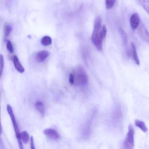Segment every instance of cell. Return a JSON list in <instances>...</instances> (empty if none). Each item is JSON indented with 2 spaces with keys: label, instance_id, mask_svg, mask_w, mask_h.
<instances>
[{
  "label": "cell",
  "instance_id": "8fae6325",
  "mask_svg": "<svg viewBox=\"0 0 149 149\" xmlns=\"http://www.w3.org/2000/svg\"><path fill=\"white\" fill-rule=\"evenodd\" d=\"M35 107L40 114L42 116H44L45 113V109L43 103L41 101H37L36 103Z\"/></svg>",
  "mask_w": 149,
  "mask_h": 149
},
{
  "label": "cell",
  "instance_id": "44dd1931",
  "mask_svg": "<svg viewBox=\"0 0 149 149\" xmlns=\"http://www.w3.org/2000/svg\"><path fill=\"white\" fill-rule=\"evenodd\" d=\"M1 77L3 73V68L4 67V58L2 54L1 55Z\"/></svg>",
  "mask_w": 149,
  "mask_h": 149
},
{
  "label": "cell",
  "instance_id": "5bb4252c",
  "mask_svg": "<svg viewBox=\"0 0 149 149\" xmlns=\"http://www.w3.org/2000/svg\"><path fill=\"white\" fill-rule=\"evenodd\" d=\"M42 45L44 46H49L52 44V40L50 36H45L42 38L41 40Z\"/></svg>",
  "mask_w": 149,
  "mask_h": 149
},
{
  "label": "cell",
  "instance_id": "4fadbf2b",
  "mask_svg": "<svg viewBox=\"0 0 149 149\" xmlns=\"http://www.w3.org/2000/svg\"><path fill=\"white\" fill-rule=\"evenodd\" d=\"M20 138L22 142L25 144H27L29 141L30 137L26 131H23L22 132H21Z\"/></svg>",
  "mask_w": 149,
  "mask_h": 149
},
{
  "label": "cell",
  "instance_id": "8992f818",
  "mask_svg": "<svg viewBox=\"0 0 149 149\" xmlns=\"http://www.w3.org/2000/svg\"><path fill=\"white\" fill-rule=\"evenodd\" d=\"M44 135L50 139L57 140L60 139V136L57 131L54 129L47 128L43 131Z\"/></svg>",
  "mask_w": 149,
  "mask_h": 149
},
{
  "label": "cell",
  "instance_id": "30bf717a",
  "mask_svg": "<svg viewBox=\"0 0 149 149\" xmlns=\"http://www.w3.org/2000/svg\"><path fill=\"white\" fill-rule=\"evenodd\" d=\"M13 61L15 68L17 71L19 73H23L25 71V69L21 63L19 58L16 55H14L13 57Z\"/></svg>",
  "mask_w": 149,
  "mask_h": 149
},
{
  "label": "cell",
  "instance_id": "ffe728a7",
  "mask_svg": "<svg viewBox=\"0 0 149 149\" xmlns=\"http://www.w3.org/2000/svg\"><path fill=\"white\" fill-rule=\"evenodd\" d=\"M69 81L70 84L71 85L75 84V75L74 73H71L69 74Z\"/></svg>",
  "mask_w": 149,
  "mask_h": 149
},
{
  "label": "cell",
  "instance_id": "5b68a950",
  "mask_svg": "<svg viewBox=\"0 0 149 149\" xmlns=\"http://www.w3.org/2000/svg\"><path fill=\"white\" fill-rule=\"evenodd\" d=\"M138 29L139 34L142 40L149 45V32L144 25L143 23H140Z\"/></svg>",
  "mask_w": 149,
  "mask_h": 149
},
{
  "label": "cell",
  "instance_id": "9c48e42d",
  "mask_svg": "<svg viewBox=\"0 0 149 149\" xmlns=\"http://www.w3.org/2000/svg\"><path fill=\"white\" fill-rule=\"evenodd\" d=\"M131 54L132 59L136 63V64L137 65H139L140 64L139 58L137 53L136 46L133 43H132L131 44Z\"/></svg>",
  "mask_w": 149,
  "mask_h": 149
},
{
  "label": "cell",
  "instance_id": "ba28073f",
  "mask_svg": "<svg viewBox=\"0 0 149 149\" xmlns=\"http://www.w3.org/2000/svg\"><path fill=\"white\" fill-rule=\"evenodd\" d=\"M49 53L46 50H42L37 53L36 56V61L39 62H42L49 56Z\"/></svg>",
  "mask_w": 149,
  "mask_h": 149
},
{
  "label": "cell",
  "instance_id": "7c38bea8",
  "mask_svg": "<svg viewBox=\"0 0 149 149\" xmlns=\"http://www.w3.org/2000/svg\"><path fill=\"white\" fill-rule=\"evenodd\" d=\"M135 123L136 126L139 128L143 132H146L148 130L147 126H146L145 123L143 121H141V120H135Z\"/></svg>",
  "mask_w": 149,
  "mask_h": 149
},
{
  "label": "cell",
  "instance_id": "2e32d148",
  "mask_svg": "<svg viewBox=\"0 0 149 149\" xmlns=\"http://www.w3.org/2000/svg\"><path fill=\"white\" fill-rule=\"evenodd\" d=\"M12 30V26L8 23H6L4 26V36L5 38H7L9 36Z\"/></svg>",
  "mask_w": 149,
  "mask_h": 149
},
{
  "label": "cell",
  "instance_id": "e0dca14e",
  "mask_svg": "<svg viewBox=\"0 0 149 149\" xmlns=\"http://www.w3.org/2000/svg\"><path fill=\"white\" fill-rule=\"evenodd\" d=\"M116 2L115 0H106L105 3L106 9H111L113 8Z\"/></svg>",
  "mask_w": 149,
  "mask_h": 149
},
{
  "label": "cell",
  "instance_id": "52a82bcc",
  "mask_svg": "<svg viewBox=\"0 0 149 149\" xmlns=\"http://www.w3.org/2000/svg\"><path fill=\"white\" fill-rule=\"evenodd\" d=\"M140 19L138 14L134 13L132 15L130 19V24L131 27L133 29H136L140 25Z\"/></svg>",
  "mask_w": 149,
  "mask_h": 149
},
{
  "label": "cell",
  "instance_id": "277c9868",
  "mask_svg": "<svg viewBox=\"0 0 149 149\" xmlns=\"http://www.w3.org/2000/svg\"><path fill=\"white\" fill-rule=\"evenodd\" d=\"M134 134L135 131L133 126L130 125L128 132L124 142V149H133L134 146Z\"/></svg>",
  "mask_w": 149,
  "mask_h": 149
},
{
  "label": "cell",
  "instance_id": "d6986e66",
  "mask_svg": "<svg viewBox=\"0 0 149 149\" xmlns=\"http://www.w3.org/2000/svg\"><path fill=\"white\" fill-rule=\"evenodd\" d=\"M6 47L7 49L9 52L11 53H13V43L10 41L8 40L7 42Z\"/></svg>",
  "mask_w": 149,
  "mask_h": 149
},
{
  "label": "cell",
  "instance_id": "7a4b0ae2",
  "mask_svg": "<svg viewBox=\"0 0 149 149\" xmlns=\"http://www.w3.org/2000/svg\"><path fill=\"white\" fill-rule=\"evenodd\" d=\"M75 83L80 86L86 85L88 81V77L84 69L81 66L77 67L74 73Z\"/></svg>",
  "mask_w": 149,
  "mask_h": 149
},
{
  "label": "cell",
  "instance_id": "3957f363",
  "mask_svg": "<svg viewBox=\"0 0 149 149\" xmlns=\"http://www.w3.org/2000/svg\"><path fill=\"white\" fill-rule=\"evenodd\" d=\"M7 111L8 115L10 116V118L12 120V123H13V126L15 132V136H16V138H17L18 143H19V149H24L23 144H22V142L20 138L21 132H20L19 126H18V124L16 122V118H15V116L14 114L13 109H12L11 105L9 104H8L7 105Z\"/></svg>",
  "mask_w": 149,
  "mask_h": 149
},
{
  "label": "cell",
  "instance_id": "6da1fadb",
  "mask_svg": "<svg viewBox=\"0 0 149 149\" xmlns=\"http://www.w3.org/2000/svg\"><path fill=\"white\" fill-rule=\"evenodd\" d=\"M102 19L100 16L96 18L91 40L95 47L99 51L103 48V41L107 35V29L105 26H102Z\"/></svg>",
  "mask_w": 149,
  "mask_h": 149
},
{
  "label": "cell",
  "instance_id": "ac0fdd59",
  "mask_svg": "<svg viewBox=\"0 0 149 149\" xmlns=\"http://www.w3.org/2000/svg\"><path fill=\"white\" fill-rule=\"evenodd\" d=\"M119 32H120V35H121V37H122L124 43L125 44H127V41H128L127 34L125 32L124 30L121 28L119 29Z\"/></svg>",
  "mask_w": 149,
  "mask_h": 149
},
{
  "label": "cell",
  "instance_id": "9a60e30c",
  "mask_svg": "<svg viewBox=\"0 0 149 149\" xmlns=\"http://www.w3.org/2000/svg\"><path fill=\"white\" fill-rule=\"evenodd\" d=\"M139 5L147 12L149 15V1H139Z\"/></svg>",
  "mask_w": 149,
  "mask_h": 149
},
{
  "label": "cell",
  "instance_id": "7402d4cb",
  "mask_svg": "<svg viewBox=\"0 0 149 149\" xmlns=\"http://www.w3.org/2000/svg\"><path fill=\"white\" fill-rule=\"evenodd\" d=\"M30 149H36L35 146L34 140L33 137V136L31 137L30 138Z\"/></svg>",
  "mask_w": 149,
  "mask_h": 149
}]
</instances>
